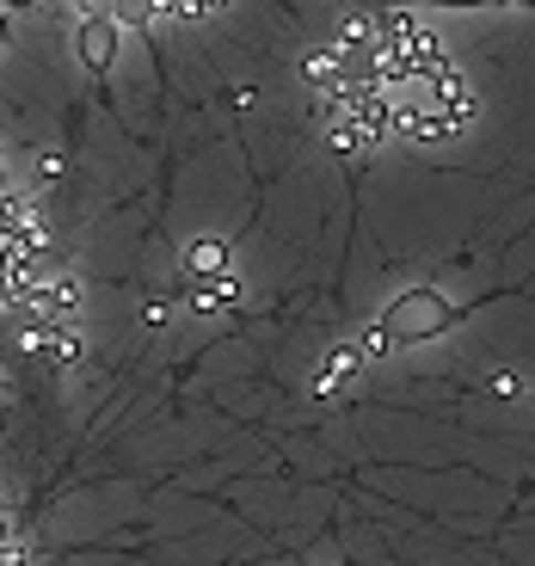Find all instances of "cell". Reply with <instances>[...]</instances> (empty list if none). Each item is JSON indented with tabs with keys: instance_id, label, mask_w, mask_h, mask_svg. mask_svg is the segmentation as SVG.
<instances>
[{
	"instance_id": "cell-1",
	"label": "cell",
	"mask_w": 535,
	"mask_h": 566,
	"mask_svg": "<svg viewBox=\"0 0 535 566\" xmlns=\"http://www.w3.org/2000/svg\"><path fill=\"white\" fill-rule=\"evenodd\" d=\"M450 321H455V308L437 296V290H407V296H395L388 308H381V321L364 333L357 352L381 357V352H395V345H424L431 333H443Z\"/></svg>"
},
{
	"instance_id": "cell-2",
	"label": "cell",
	"mask_w": 535,
	"mask_h": 566,
	"mask_svg": "<svg viewBox=\"0 0 535 566\" xmlns=\"http://www.w3.org/2000/svg\"><path fill=\"white\" fill-rule=\"evenodd\" d=\"M81 62L93 74H105L117 62V19L112 13H86L81 19Z\"/></svg>"
},
{
	"instance_id": "cell-4",
	"label": "cell",
	"mask_w": 535,
	"mask_h": 566,
	"mask_svg": "<svg viewBox=\"0 0 535 566\" xmlns=\"http://www.w3.org/2000/svg\"><path fill=\"white\" fill-rule=\"evenodd\" d=\"M357 364H364V352H357V345H345V352H333V364H326L321 376H314V388H321V395H326V388H338V382H345V376H352Z\"/></svg>"
},
{
	"instance_id": "cell-3",
	"label": "cell",
	"mask_w": 535,
	"mask_h": 566,
	"mask_svg": "<svg viewBox=\"0 0 535 566\" xmlns=\"http://www.w3.org/2000/svg\"><path fill=\"white\" fill-rule=\"evenodd\" d=\"M222 271H228V247L222 241H198V247H191L185 277H222Z\"/></svg>"
},
{
	"instance_id": "cell-6",
	"label": "cell",
	"mask_w": 535,
	"mask_h": 566,
	"mask_svg": "<svg viewBox=\"0 0 535 566\" xmlns=\"http://www.w3.org/2000/svg\"><path fill=\"white\" fill-rule=\"evenodd\" d=\"M0 7H38V0H0Z\"/></svg>"
},
{
	"instance_id": "cell-7",
	"label": "cell",
	"mask_w": 535,
	"mask_h": 566,
	"mask_svg": "<svg viewBox=\"0 0 535 566\" xmlns=\"http://www.w3.org/2000/svg\"><path fill=\"white\" fill-rule=\"evenodd\" d=\"M0 38H7V13H0Z\"/></svg>"
},
{
	"instance_id": "cell-5",
	"label": "cell",
	"mask_w": 535,
	"mask_h": 566,
	"mask_svg": "<svg viewBox=\"0 0 535 566\" xmlns=\"http://www.w3.org/2000/svg\"><path fill=\"white\" fill-rule=\"evenodd\" d=\"M424 7H474V0H424Z\"/></svg>"
}]
</instances>
